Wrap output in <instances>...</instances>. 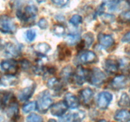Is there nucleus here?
I'll return each mask as SVG.
<instances>
[{
    "label": "nucleus",
    "mask_w": 130,
    "mask_h": 122,
    "mask_svg": "<svg viewBox=\"0 0 130 122\" xmlns=\"http://www.w3.org/2000/svg\"><path fill=\"white\" fill-rule=\"evenodd\" d=\"M114 119L119 122H129L130 112L126 109H120L116 112Z\"/></svg>",
    "instance_id": "obj_18"
},
{
    "label": "nucleus",
    "mask_w": 130,
    "mask_h": 122,
    "mask_svg": "<svg viewBox=\"0 0 130 122\" xmlns=\"http://www.w3.org/2000/svg\"><path fill=\"white\" fill-rule=\"evenodd\" d=\"M93 97V92L90 88H85L80 92V98L85 105H90Z\"/></svg>",
    "instance_id": "obj_14"
},
{
    "label": "nucleus",
    "mask_w": 130,
    "mask_h": 122,
    "mask_svg": "<svg viewBox=\"0 0 130 122\" xmlns=\"http://www.w3.org/2000/svg\"><path fill=\"white\" fill-rule=\"evenodd\" d=\"M38 14V8L35 5H27L24 10L21 9L17 11L16 15L18 19L24 23L33 21Z\"/></svg>",
    "instance_id": "obj_1"
},
{
    "label": "nucleus",
    "mask_w": 130,
    "mask_h": 122,
    "mask_svg": "<svg viewBox=\"0 0 130 122\" xmlns=\"http://www.w3.org/2000/svg\"><path fill=\"white\" fill-rule=\"evenodd\" d=\"M58 56L60 60H63L71 56V52L65 44H60L58 47Z\"/></svg>",
    "instance_id": "obj_21"
},
{
    "label": "nucleus",
    "mask_w": 130,
    "mask_h": 122,
    "mask_svg": "<svg viewBox=\"0 0 130 122\" xmlns=\"http://www.w3.org/2000/svg\"><path fill=\"white\" fill-rule=\"evenodd\" d=\"M26 122H43V119L41 116L35 113H32L28 116Z\"/></svg>",
    "instance_id": "obj_30"
},
{
    "label": "nucleus",
    "mask_w": 130,
    "mask_h": 122,
    "mask_svg": "<svg viewBox=\"0 0 130 122\" xmlns=\"http://www.w3.org/2000/svg\"><path fill=\"white\" fill-rule=\"evenodd\" d=\"M36 1L38 3H42L45 2L46 0H36Z\"/></svg>",
    "instance_id": "obj_41"
},
{
    "label": "nucleus",
    "mask_w": 130,
    "mask_h": 122,
    "mask_svg": "<svg viewBox=\"0 0 130 122\" xmlns=\"http://www.w3.org/2000/svg\"><path fill=\"white\" fill-rule=\"evenodd\" d=\"M35 50L38 55H45L47 53L50 51L51 47L47 43H40L37 44Z\"/></svg>",
    "instance_id": "obj_23"
},
{
    "label": "nucleus",
    "mask_w": 130,
    "mask_h": 122,
    "mask_svg": "<svg viewBox=\"0 0 130 122\" xmlns=\"http://www.w3.org/2000/svg\"><path fill=\"white\" fill-rule=\"evenodd\" d=\"M75 122H80L85 118V114L83 111H77V112L74 113Z\"/></svg>",
    "instance_id": "obj_34"
},
{
    "label": "nucleus",
    "mask_w": 130,
    "mask_h": 122,
    "mask_svg": "<svg viewBox=\"0 0 130 122\" xmlns=\"http://www.w3.org/2000/svg\"><path fill=\"white\" fill-rule=\"evenodd\" d=\"M20 64H21V67H22L24 70H27L30 67V63H29V61L25 59L22 60L20 62Z\"/></svg>",
    "instance_id": "obj_39"
},
{
    "label": "nucleus",
    "mask_w": 130,
    "mask_h": 122,
    "mask_svg": "<svg viewBox=\"0 0 130 122\" xmlns=\"http://www.w3.org/2000/svg\"><path fill=\"white\" fill-rule=\"evenodd\" d=\"M122 41L123 43H130V31L124 34L122 38Z\"/></svg>",
    "instance_id": "obj_40"
},
{
    "label": "nucleus",
    "mask_w": 130,
    "mask_h": 122,
    "mask_svg": "<svg viewBox=\"0 0 130 122\" xmlns=\"http://www.w3.org/2000/svg\"><path fill=\"white\" fill-rule=\"evenodd\" d=\"M37 103V109L41 113H46L49 109H50L51 106L53 104V99L51 96L50 93L48 91L42 92L40 93L38 98Z\"/></svg>",
    "instance_id": "obj_2"
},
{
    "label": "nucleus",
    "mask_w": 130,
    "mask_h": 122,
    "mask_svg": "<svg viewBox=\"0 0 130 122\" xmlns=\"http://www.w3.org/2000/svg\"><path fill=\"white\" fill-rule=\"evenodd\" d=\"M98 40L100 45L105 49L110 48L114 44V39L109 34H100L98 36Z\"/></svg>",
    "instance_id": "obj_13"
},
{
    "label": "nucleus",
    "mask_w": 130,
    "mask_h": 122,
    "mask_svg": "<svg viewBox=\"0 0 130 122\" xmlns=\"http://www.w3.org/2000/svg\"><path fill=\"white\" fill-rule=\"evenodd\" d=\"M19 80L15 75L6 74L0 76V86H8L17 85Z\"/></svg>",
    "instance_id": "obj_16"
},
{
    "label": "nucleus",
    "mask_w": 130,
    "mask_h": 122,
    "mask_svg": "<svg viewBox=\"0 0 130 122\" xmlns=\"http://www.w3.org/2000/svg\"><path fill=\"white\" fill-rule=\"evenodd\" d=\"M112 100V95L107 92H102L98 95L97 105L99 108L105 109L109 107Z\"/></svg>",
    "instance_id": "obj_8"
},
{
    "label": "nucleus",
    "mask_w": 130,
    "mask_h": 122,
    "mask_svg": "<svg viewBox=\"0 0 130 122\" xmlns=\"http://www.w3.org/2000/svg\"><path fill=\"white\" fill-rule=\"evenodd\" d=\"M129 92H130V89H129Z\"/></svg>",
    "instance_id": "obj_46"
},
{
    "label": "nucleus",
    "mask_w": 130,
    "mask_h": 122,
    "mask_svg": "<svg viewBox=\"0 0 130 122\" xmlns=\"http://www.w3.org/2000/svg\"><path fill=\"white\" fill-rule=\"evenodd\" d=\"M118 105L121 108H129L130 107V98L126 93H123L118 102Z\"/></svg>",
    "instance_id": "obj_24"
},
{
    "label": "nucleus",
    "mask_w": 130,
    "mask_h": 122,
    "mask_svg": "<svg viewBox=\"0 0 130 122\" xmlns=\"http://www.w3.org/2000/svg\"><path fill=\"white\" fill-rule=\"evenodd\" d=\"M48 122H57V121H56L55 119H49V120H48Z\"/></svg>",
    "instance_id": "obj_42"
},
{
    "label": "nucleus",
    "mask_w": 130,
    "mask_h": 122,
    "mask_svg": "<svg viewBox=\"0 0 130 122\" xmlns=\"http://www.w3.org/2000/svg\"><path fill=\"white\" fill-rule=\"evenodd\" d=\"M47 86L51 90H54L56 92L61 91L63 87V83L60 80L57 78H51L47 82Z\"/></svg>",
    "instance_id": "obj_20"
},
{
    "label": "nucleus",
    "mask_w": 130,
    "mask_h": 122,
    "mask_svg": "<svg viewBox=\"0 0 130 122\" xmlns=\"http://www.w3.org/2000/svg\"><path fill=\"white\" fill-rule=\"evenodd\" d=\"M106 75L99 68H94L90 71L88 81L92 85L100 86L106 81Z\"/></svg>",
    "instance_id": "obj_4"
},
{
    "label": "nucleus",
    "mask_w": 130,
    "mask_h": 122,
    "mask_svg": "<svg viewBox=\"0 0 130 122\" xmlns=\"http://www.w3.org/2000/svg\"><path fill=\"white\" fill-rule=\"evenodd\" d=\"M83 41H85L86 47H90L94 41V36L92 33H87L84 35Z\"/></svg>",
    "instance_id": "obj_29"
},
{
    "label": "nucleus",
    "mask_w": 130,
    "mask_h": 122,
    "mask_svg": "<svg viewBox=\"0 0 130 122\" xmlns=\"http://www.w3.org/2000/svg\"><path fill=\"white\" fill-rule=\"evenodd\" d=\"M90 73V70L86 69L81 66H78L71 79L74 81L76 85L80 86L85 81H88Z\"/></svg>",
    "instance_id": "obj_5"
},
{
    "label": "nucleus",
    "mask_w": 130,
    "mask_h": 122,
    "mask_svg": "<svg viewBox=\"0 0 130 122\" xmlns=\"http://www.w3.org/2000/svg\"><path fill=\"white\" fill-rule=\"evenodd\" d=\"M64 102L67 108L74 109L79 106L80 102L77 97L72 93H67L64 98Z\"/></svg>",
    "instance_id": "obj_12"
},
{
    "label": "nucleus",
    "mask_w": 130,
    "mask_h": 122,
    "mask_svg": "<svg viewBox=\"0 0 130 122\" xmlns=\"http://www.w3.org/2000/svg\"><path fill=\"white\" fill-rule=\"evenodd\" d=\"M1 69L5 71L6 74L15 75L19 69V64L16 60L13 59L5 60L0 63Z\"/></svg>",
    "instance_id": "obj_6"
},
{
    "label": "nucleus",
    "mask_w": 130,
    "mask_h": 122,
    "mask_svg": "<svg viewBox=\"0 0 130 122\" xmlns=\"http://www.w3.org/2000/svg\"><path fill=\"white\" fill-rule=\"evenodd\" d=\"M59 122H75L74 113H69L60 117Z\"/></svg>",
    "instance_id": "obj_31"
},
{
    "label": "nucleus",
    "mask_w": 130,
    "mask_h": 122,
    "mask_svg": "<svg viewBox=\"0 0 130 122\" xmlns=\"http://www.w3.org/2000/svg\"><path fill=\"white\" fill-rule=\"evenodd\" d=\"M79 60L83 64L95 63L97 60V57L92 51H85L81 53L79 57Z\"/></svg>",
    "instance_id": "obj_11"
},
{
    "label": "nucleus",
    "mask_w": 130,
    "mask_h": 122,
    "mask_svg": "<svg viewBox=\"0 0 130 122\" xmlns=\"http://www.w3.org/2000/svg\"><path fill=\"white\" fill-rule=\"evenodd\" d=\"M38 25L40 29H46L48 27V22L44 18H41L38 22Z\"/></svg>",
    "instance_id": "obj_37"
},
{
    "label": "nucleus",
    "mask_w": 130,
    "mask_h": 122,
    "mask_svg": "<svg viewBox=\"0 0 130 122\" xmlns=\"http://www.w3.org/2000/svg\"><path fill=\"white\" fill-rule=\"evenodd\" d=\"M73 69L71 66H68L65 67L60 72V76L63 81H68L71 80L74 74Z\"/></svg>",
    "instance_id": "obj_22"
},
{
    "label": "nucleus",
    "mask_w": 130,
    "mask_h": 122,
    "mask_svg": "<svg viewBox=\"0 0 130 122\" xmlns=\"http://www.w3.org/2000/svg\"><path fill=\"white\" fill-rule=\"evenodd\" d=\"M36 89V85L33 84L31 86H27L22 89L19 94V99L20 101L25 102L29 100L34 94Z\"/></svg>",
    "instance_id": "obj_15"
},
{
    "label": "nucleus",
    "mask_w": 130,
    "mask_h": 122,
    "mask_svg": "<svg viewBox=\"0 0 130 122\" xmlns=\"http://www.w3.org/2000/svg\"><path fill=\"white\" fill-rule=\"evenodd\" d=\"M16 30V24L11 17L7 15H0V32L4 34H13Z\"/></svg>",
    "instance_id": "obj_3"
},
{
    "label": "nucleus",
    "mask_w": 130,
    "mask_h": 122,
    "mask_svg": "<svg viewBox=\"0 0 130 122\" xmlns=\"http://www.w3.org/2000/svg\"><path fill=\"white\" fill-rule=\"evenodd\" d=\"M15 101V96L11 92L8 91L0 92V108L1 109H5Z\"/></svg>",
    "instance_id": "obj_7"
},
{
    "label": "nucleus",
    "mask_w": 130,
    "mask_h": 122,
    "mask_svg": "<svg viewBox=\"0 0 130 122\" xmlns=\"http://www.w3.org/2000/svg\"><path fill=\"white\" fill-rule=\"evenodd\" d=\"M37 109V103L36 102H28L25 104V105H23L22 107V111L24 113H28L32 111L35 110Z\"/></svg>",
    "instance_id": "obj_26"
},
{
    "label": "nucleus",
    "mask_w": 130,
    "mask_h": 122,
    "mask_svg": "<svg viewBox=\"0 0 130 122\" xmlns=\"http://www.w3.org/2000/svg\"><path fill=\"white\" fill-rule=\"evenodd\" d=\"M5 52L6 54L11 57H18L20 53V48L18 45L15 43L9 42L7 43L4 47Z\"/></svg>",
    "instance_id": "obj_17"
},
{
    "label": "nucleus",
    "mask_w": 130,
    "mask_h": 122,
    "mask_svg": "<svg viewBox=\"0 0 130 122\" xmlns=\"http://www.w3.org/2000/svg\"><path fill=\"white\" fill-rule=\"evenodd\" d=\"M121 1V0H108L106 3L108 6V8L112 11L114 10L116 8L117 6L119 5Z\"/></svg>",
    "instance_id": "obj_32"
},
{
    "label": "nucleus",
    "mask_w": 130,
    "mask_h": 122,
    "mask_svg": "<svg viewBox=\"0 0 130 122\" xmlns=\"http://www.w3.org/2000/svg\"><path fill=\"white\" fill-rule=\"evenodd\" d=\"M82 17L79 15H74L71 18L69 22L71 24L74 25H77L82 22Z\"/></svg>",
    "instance_id": "obj_33"
},
{
    "label": "nucleus",
    "mask_w": 130,
    "mask_h": 122,
    "mask_svg": "<svg viewBox=\"0 0 130 122\" xmlns=\"http://www.w3.org/2000/svg\"><path fill=\"white\" fill-rule=\"evenodd\" d=\"M54 5L60 7H63L66 6L69 2V0H51Z\"/></svg>",
    "instance_id": "obj_38"
},
{
    "label": "nucleus",
    "mask_w": 130,
    "mask_h": 122,
    "mask_svg": "<svg viewBox=\"0 0 130 122\" xmlns=\"http://www.w3.org/2000/svg\"><path fill=\"white\" fill-rule=\"evenodd\" d=\"M53 33L57 36H62L65 34V27L62 25H60V24H57V25H54L53 26Z\"/></svg>",
    "instance_id": "obj_27"
},
{
    "label": "nucleus",
    "mask_w": 130,
    "mask_h": 122,
    "mask_svg": "<svg viewBox=\"0 0 130 122\" xmlns=\"http://www.w3.org/2000/svg\"><path fill=\"white\" fill-rule=\"evenodd\" d=\"M99 16H100L102 20L105 24H111V23H112L115 20V17L113 15H111V14L104 13H102Z\"/></svg>",
    "instance_id": "obj_28"
},
{
    "label": "nucleus",
    "mask_w": 130,
    "mask_h": 122,
    "mask_svg": "<svg viewBox=\"0 0 130 122\" xmlns=\"http://www.w3.org/2000/svg\"><path fill=\"white\" fill-rule=\"evenodd\" d=\"M80 37L79 34H69L67 35L65 39L69 45H74L76 43H77L79 41H80Z\"/></svg>",
    "instance_id": "obj_25"
},
{
    "label": "nucleus",
    "mask_w": 130,
    "mask_h": 122,
    "mask_svg": "<svg viewBox=\"0 0 130 122\" xmlns=\"http://www.w3.org/2000/svg\"><path fill=\"white\" fill-rule=\"evenodd\" d=\"M2 117L1 116H0V122H1V121H2Z\"/></svg>",
    "instance_id": "obj_44"
},
{
    "label": "nucleus",
    "mask_w": 130,
    "mask_h": 122,
    "mask_svg": "<svg viewBox=\"0 0 130 122\" xmlns=\"http://www.w3.org/2000/svg\"><path fill=\"white\" fill-rule=\"evenodd\" d=\"M67 109V107L64 102L60 101L52 104L50 108V113L55 116L61 117L66 113Z\"/></svg>",
    "instance_id": "obj_9"
},
{
    "label": "nucleus",
    "mask_w": 130,
    "mask_h": 122,
    "mask_svg": "<svg viewBox=\"0 0 130 122\" xmlns=\"http://www.w3.org/2000/svg\"><path fill=\"white\" fill-rule=\"evenodd\" d=\"M98 122H107V121L105 120H104V119H103V120H100V121H98Z\"/></svg>",
    "instance_id": "obj_43"
},
{
    "label": "nucleus",
    "mask_w": 130,
    "mask_h": 122,
    "mask_svg": "<svg viewBox=\"0 0 130 122\" xmlns=\"http://www.w3.org/2000/svg\"><path fill=\"white\" fill-rule=\"evenodd\" d=\"M119 18H120V19L122 21L124 22L130 23V10L124 11L122 13H121Z\"/></svg>",
    "instance_id": "obj_35"
},
{
    "label": "nucleus",
    "mask_w": 130,
    "mask_h": 122,
    "mask_svg": "<svg viewBox=\"0 0 130 122\" xmlns=\"http://www.w3.org/2000/svg\"><path fill=\"white\" fill-rule=\"evenodd\" d=\"M36 37V33L34 30H29L27 31L26 33V38L28 41H32L35 39Z\"/></svg>",
    "instance_id": "obj_36"
},
{
    "label": "nucleus",
    "mask_w": 130,
    "mask_h": 122,
    "mask_svg": "<svg viewBox=\"0 0 130 122\" xmlns=\"http://www.w3.org/2000/svg\"><path fill=\"white\" fill-rule=\"evenodd\" d=\"M128 3H129V5H130V0H129V1H128Z\"/></svg>",
    "instance_id": "obj_45"
},
{
    "label": "nucleus",
    "mask_w": 130,
    "mask_h": 122,
    "mask_svg": "<svg viewBox=\"0 0 130 122\" xmlns=\"http://www.w3.org/2000/svg\"><path fill=\"white\" fill-rule=\"evenodd\" d=\"M119 67V62L112 58L106 60L105 62V69L109 73L114 74L118 71Z\"/></svg>",
    "instance_id": "obj_19"
},
{
    "label": "nucleus",
    "mask_w": 130,
    "mask_h": 122,
    "mask_svg": "<svg viewBox=\"0 0 130 122\" xmlns=\"http://www.w3.org/2000/svg\"><path fill=\"white\" fill-rule=\"evenodd\" d=\"M128 79L124 75H118L113 78L111 82L112 88L115 90H121L125 88L128 85Z\"/></svg>",
    "instance_id": "obj_10"
}]
</instances>
